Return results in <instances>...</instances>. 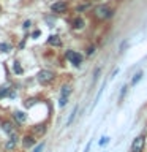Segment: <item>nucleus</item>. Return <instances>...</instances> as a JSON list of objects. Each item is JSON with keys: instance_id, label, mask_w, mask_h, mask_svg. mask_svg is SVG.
<instances>
[{"instance_id": "1", "label": "nucleus", "mask_w": 147, "mask_h": 152, "mask_svg": "<svg viewBox=\"0 0 147 152\" xmlns=\"http://www.w3.org/2000/svg\"><path fill=\"white\" fill-rule=\"evenodd\" d=\"M93 14H95V18H97V19H100V21H104V19H109L112 16V10L109 8L108 5L101 3V5H98V7H95Z\"/></svg>"}, {"instance_id": "2", "label": "nucleus", "mask_w": 147, "mask_h": 152, "mask_svg": "<svg viewBox=\"0 0 147 152\" xmlns=\"http://www.w3.org/2000/svg\"><path fill=\"white\" fill-rule=\"evenodd\" d=\"M54 78H55V75L52 73L51 70H41L40 73H38V76H36V79L40 81L41 84H49V83L54 81Z\"/></svg>"}, {"instance_id": "3", "label": "nucleus", "mask_w": 147, "mask_h": 152, "mask_svg": "<svg viewBox=\"0 0 147 152\" xmlns=\"http://www.w3.org/2000/svg\"><path fill=\"white\" fill-rule=\"evenodd\" d=\"M146 146V135H139L131 142V152H142Z\"/></svg>"}, {"instance_id": "4", "label": "nucleus", "mask_w": 147, "mask_h": 152, "mask_svg": "<svg viewBox=\"0 0 147 152\" xmlns=\"http://www.w3.org/2000/svg\"><path fill=\"white\" fill-rule=\"evenodd\" d=\"M65 57H66V59H68L74 66H79L81 64H82V56H81L79 52H76V51H66Z\"/></svg>"}, {"instance_id": "5", "label": "nucleus", "mask_w": 147, "mask_h": 152, "mask_svg": "<svg viewBox=\"0 0 147 152\" xmlns=\"http://www.w3.org/2000/svg\"><path fill=\"white\" fill-rule=\"evenodd\" d=\"M66 8H68V3L63 2V0H59V2H55V3L51 5L52 13H65Z\"/></svg>"}, {"instance_id": "6", "label": "nucleus", "mask_w": 147, "mask_h": 152, "mask_svg": "<svg viewBox=\"0 0 147 152\" xmlns=\"http://www.w3.org/2000/svg\"><path fill=\"white\" fill-rule=\"evenodd\" d=\"M44 133H46V125L44 124H40V125L33 127V135L35 136H43Z\"/></svg>"}, {"instance_id": "7", "label": "nucleus", "mask_w": 147, "mask_h": 152, "mask_svg": "<svg viewBox=\"0 0 147 152\" xmlns=\"http://www.w3.org/2000/svg\"><path fill=\"white\" fill-rule=\"evenodd\" d=\"M47 43H49L51 46H62V40L59 35H51L47 38Z\"/></svg>"}, {"instance_id": "8", "label": "nucleus", "mask_w": 147, "mask_h": 152, "mask_svg": "<svg viewBox=\"0 0 147 152\" xmlns=\"http://www.w3.org/2000/svg\"><path fill=\"white\" fill-rule=\"evenodd\" d=\"M14 119H16L19 124H24L27 121V116H25V113H22V111H16L14 113Z\"/></svg>"}, {"instance_id": "9", "label": "nucleus", "mask_w": 147, "mask_h": 152, "mask_svg": "<svg viewBox=\"0 0 147 152\" xmlns=\"http://www.w3.org/2000/svg\"><path fill=\"white\" fill-rule=\"evenodd\" d=\"M22 144H24V147H32L33 144H35V138L33 136H24Z\"/></svg>"}, {"instance_id": "10", "label": "nucleus", "mask_w": 147, "mask_h": 152, "mask_svg": "<svg viewBox=\"0 0 147 152\" xmlns=\"http://www.w3.org/2000/svg\"><path fill=\"white\" fill-rule=\"evenodd\" d=\"M84 24H85V22H84L82 18H76L74 21H73V27H74V28H82Z\"/></svg>"}, {"instance_id": "11", "label": "nucleus", "mask_w": 147, "mask_h": 152, "mask_svg": "<svg viewBox=\"0 0 147 152\" xmlns=\"http://www.w3.org/2000/svg\"><path fill=\"white\" fill-rule=\"evenodd\" d=\"M2 127H3V132H7V133H13V132H14L13 124H9V122H3Z\"/></svg>"}, {"instance_id": "12", "label": "nucleus", "mask_w": 147, "mask_h": 152, "mask_svg": "<svg viewBox=\"0 0 147 152\" xmlns=\"http://www.w3.org/2000/svg\"><path fill=\"white\" fill-rule=\"evenodd\" d=\"M71 94V86L70 84H65L63 87H62V97H68Z\"/></svg>"}, {"instance_id": "13", "label": "nucleus", "mask_w": 147, "mask_h": 152, "mask_svg": "<svg viewBox=\"0 0 147 152\" xmlns=\"http://www.w3.org/2000/svg\"><path fill=\"white\" fill-rule=\"evenodd\" d=\"M16 141H17V140H16V136H13V138H11V141H8V142H7V146H5V147H7L8 151L14 149V146H16Z\"/></svg>"}, {"instance_id": "14", "label": "nucleus", "mask_w": 147, "mask_h": 152, "mask_svg": "<svg viewBox=\"0 0 147 152\" xmlns=\"http://www.w3.org/2000/svg\"><path fill=\"white\" fill-rule=\"evenodd\" d=\"M0 51H2V52L11 51V45H8V43H0Z\"/></svg>"}, {"instance_id": "15", "label": "nucleus", "mask_w": 147, "mask_h": 152, "mask_svg": "<svg viewBox=\"0 0 147 152\" xmlns=\"http://www.w3.org/2000/svg\"><path fill=\"white\" fill-rule=\"evenodd\" d=\"M13 68H14V73H16V75H22V66L19 65V62H14Z\"/></svg>"}, {"instance_id": "16", "label": "nucleus", "mask_w": 147, "mask_h": 152, "mask_svg": "<svg viewBox=\"0 0 147 152\" xmlns=\"http://www.w3.org/2000/svg\"><path fill=\"white\" fill-rule=\"evenodd\" d=\"M76 111H78V106H74V108H73V111H71L70 117H68V121H66V125H70V124L73 122V119H74V114H76Z\"/></svg>"}, {"instance_id": "17", "label": "nucleus", "mask_w": 147, "mask_h": 152, "mask_svg": "<svg viewBox=\"0 0 147 152\" xmlns=\"http://www.w3.org/2000/svg\"><path fill=\"white\" fill-rule=\"evenodd\" d=\"M142 78V71H139V73H136L135 75V78H133V81H131V84L135 86V84H138V81H139Z\"/></svg>"}, {"instance_id": "18", "label": "nucleus", "mask_w": 147, "mask_h": 152, "mask_svg": "<svg viewBox=\"0 0 147 152\" xmlns=\"http://www.w3.org/2000/svg\"><path fill=\"white\" fill-rule=\"evenodd\" d=\"M8 94H9V89H7V87H2V89H0V98L5 97V95H8Z\"/></svg>"}, {"instance_id": "19", "label": "nucleus", "mask_w": 147, "mask_h": 152, "mask_svg": "<svg viewBox=\"0 0 147 152\" xmlns=\"http://www.w3.org/2000/svg\"><path fill=\"white\" fill-rule=\"evenodd\" d=\"M66 102H68V97H60V102H59V104H60V106H65Z\"/></svg>"}, {"instance_id": "20", "label": "nucleus", "mask_w": 147, "mask_h": 152, "mask_svg": "<svg viewBox=\"0 0 147 152\" xmlns=\"http://www.w3.org/2000/svg\"><path fill=\"white\" fill-rule=\"evenodd\" d=\"M95 54V46H89L87 48V56H93Z\"/></svg>"}, {"instance_id": "21", "label": "nucleus", "mask_w": 147, "mask_h": 152, "mask_svg": "<svg viewBox=\"0 0 147 152\" xmlns=\"http://www.w3.org/2000/svg\"><path fill=\"white\" fill-rule=\"evenodd\" d=\"M108 142H109V138H108V136H103V138H101V141H100V144L104 146V144H108Z\"/></svg>"}, {"instance_id": "22", "label": "nucleus", "mask_w": 147, "mask_h": 152, "mask_svg": "<svg viewBox=\"0 0 147 152\" xmlns=\"http://www.w3.org/2000/svg\"><path fill=\"white\" fill-rule=\"evenodd\" d=\"M43 147H44V144H43V142H41V144H38V146H36V149H35V152H41V151H43Z\"/></svg>"}, {"instance_id": "23", "label": "nucleus", "mask_w": 147, "mask_h": 152, "mask_svg": "<svg viewBox=\"0 0 147 152\" xmlns=\"http://www.w3.org/2000/svg\"><path fill=\"white\" fill-rule=\"evenodd\" d=\"M28 27H30V21H25L24 22V28H28Z\"/></svg>"}, {"instance_id": "24", "label": "nucleus", "mask_w": 147, "mask_h": 152, "mask_svg": "<svg viewBox=\"0 0 147 152\" xmlns=\"http://www.w3.org/2000/svg\"><path fill=\"white\" fill-rule=\"evenodd\" d=\"M33 38H36V37H40V30H35V32H33V35H32Z\"/></svg>"}, {"instance_id": "25", "label": "nucleus", "mask_w": 147, "mask_h": 152, "mask_svg": "<svg viewBox=\"0 0 147 152\" xmlns=\"http://www.w3.org/2000/svg\"><path fill=\"white\" fill-rule=\"evenodd\" d=\"M90 144H92V142H87V146H85V151H84V152H89V149H90Z\"/></svg>"}]
</instances>
